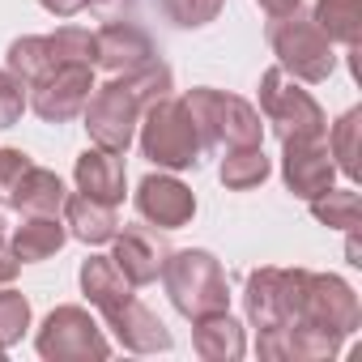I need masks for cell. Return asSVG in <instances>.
<instances>
[{
    "mask_svg": "<svg viewBox=\"0 0 362 362\" xmlns=\"http://www.w3.org/2000/svg\"><path fill=\"white\" fill-rule=\"evenodd\" d=\"M64 197H69L64 179H60L56 170L30 162V170L22 175V184L13 188L9 209H18V214H60V209H64Z\"/></svg>",
    "mask_w": 362,
    "mask_h": 362,
    "instance_id": "cell-21",
    "label": "cell"
},
{
    "mask_svg": "<svg viewBox=\"0 0 362 362\" xmlns=\"http://www.w3.org/2000/svg\"><path fill=\"white\" fill-rule=\"evenodd\" d=\"M22 273V260H18V252H13V243L0 235V286H13V277Z\"/></svg>",
    "mask_w": 362,
    "mask_h": 362,
    "instance_id": "cell-34",
    "label": "cell"
},
{
    "mask_svg": "<svg viewBox=\"0 0 362 362\" xmlns=\"http://www.w3.org/2000/svg\"><path fill=\"white\" fill-rule=\"evenodd\" d=\"M162 286H166L170 307L184 315V320H201V315H214V311H230L226 269L205 247L170 252L166 264H162Z\"/></svg>",
    "mask_w": 362,
    "mask_h": 362,
    "instance_id": "cell-2",
    "label": "cell"
},
{
    "mask_svg": "<svg viewBox=\"0 0 362 362\" xmlns=\"http://www.w3.org/2000/svg\"><path fill=\"white\" fill-rule=\"evenodd\" d=\"M260 119L277 132V141H324L328 115L303 81H294L281 64L260 73Z\"/></svg>",
    "mask_w": 362,
    "mask_h": 362,
    "instance_id": "cell-3",
    "label": "cell"
},
{
    "mask_svg": "<svg viewBox=\"0 0 362 362\" xmlns=\"http://www.w3.org/2000/svg\"><path fill=\"white\" fill-rule=\"evenodd\" d=\"M136 145H141V158H149L158 170H192L205 153V141L197 132L188 103L175 94H166L141 111Z\"/></svg>",
    "mask_w": 362,
    "mask_h": 362,
    "instance_id": "cell-1",
    "label": "cell"
},
{
    "mask_svg": "<svg viewBox=\"0 0 362 362\" xmlns=\"http://www.w3.org/2000/svg\"><path fill=\"white\" fill-rule=\"evenodd\" d=\"M5 69L30 90L35 81H43L52 69H60V60L52 56V43H47V35H22V39H13L9 43V52H5Z\"/></svg>",
    "mask_w": 362,
    "mask_h": 362,
    "instance_id": "cell-23",
    "label": "cell"
},
{
    "mask_svg": "<svg viewBox=\"0 0 362 362\" xmlns=\"http://www.w3.org/2000/svg\"><path fill=\"white\" fill-rule=\"evenodd\" d=\"M141 103L128 94V86L119 77L94 86L81 119H86V132H90V145L98 149H111V153H128V145L136 141V124H141Z\"/></svg>",
    "mask_w": 362,
    "mask_h": 362,
    "instance_id": "cell-8",
    "label": "cell"
},
{
    "mask_svg": "<svg viewBox=\"0 0 362 362\" xmlns=\"http://www.w3.org/2000/svg\"><path fill=\"white\" fill-rule=\"evenodd\" d=\"M47 43L60 64H94V30L86 26H60L56 35H47Z\"/></svg>",
    "mask_w": 362,
    "mask_h": 362,
    "instance_id": "cell-30",
    "label": "cell"
},
{
    "mask_svg": "<svg viewBox=\"0 0 362 362\" xmlns=\"http://www.w3.org/2000/svg\"><path fill=\"white\" fill-rule=\"evenodd\" d=\"M269 47L277 56V64L303 81V86H320L332 77L337 69V43H328V35L311 22V13H290V18H273L269 22Z\"/></svg>",
    "mask_w": 362,
    "mask_h": 362,
    "instance_id": "cell-5",
    "label": "cell"
},
{
    "mask_svg": "<svg viewBox=\"0 0 362 362\" xmlns=\"http://www.w3.org/2000/svg\"><path fill=\"white\" fill-rule=\"evenodd\" d=\"M73 179H77V192L103 201V205H119L124 192H128V166H124V153H111V149H81L77 162H73Z\"/></svg>",
    "mask_w": 362,
    "mask_h": 362,
    "instance_id": "cell-16",
    "label": "cell"
},
{
    "mask_svg": "<svg viewBox=\"0 0 362 362\" xmlns=\"http://www.w3.org/2000/svg\"><path fill=\"white\" fill-rule=\"evenodd\" d=\"M294 324H311V328L337 332L341 341L354 337L358 324H362V307H358L354 286L345 277H337V273H307L303 307H298V320Z\"/></svg>",
    "mask_w": 362,
    "mask_h": 362,
    "instance_id": "cell-9",
    "label": "cell"
},
{
    "mask_svg": "<svg viewBox=\"0 0 362 362\" xmlns=\"http://www.w3.org/2000/svg\"><path fill=\"white\" fill-rule=\"evenodd\" d=\"M260 5V13L273 22V18H290V13H298L303 9V0H256Z\"/></svg>",
    "mask_w": 362,
    "mask_h": 362,
    "instance_id": "cell-35",
    "label": "cell"
},
{
    "mask_svg": "<svg viewBox=\"0 0 362 362\" xmlns=\"http://www.w3.org/2000/svg\"><path fill=\"white\" fill-rule=\"evenodd\" d=\"M269 175H273V158L264 153V145L226 149V158H222V166H218V179H222L226 192H256Z\"/></svg>",
    "mask_w": 362,
    "mask_h": 362,
    "instance_id": "cell-22",
    "label": "cell"
},
{
    "mask_svg": "<svg viewBox=\"0 0 362 362\" xmlns=\"http://www.w3.org/2000/svg\"><path fill=\"white\" fill-rule=\"evenodd\" d=\"M64 226H69V239H81L86 247H103L115 239L119 230V218H115V205H103L86 192H69L64 197Z\"/></svg>",
    "mask_w": 362,
    "mask_h": 362,
    "instance_id": "cell-17",
    "label": "cell"
},
{
    "mask_svg": "<svg viewBox=\"0 0 362 362\" xmlns=\"http://www.w3.org/2000/svg\"><path fill=\"white\" fill-rule=\"evenodd\" d=\"M226 9V0H162V13L170 26L179 30H205L209 22H218Z\"/></svg>",
    "mask_w": 362,
    "mask_h": 362,
    "instance_id": "cell-28",
    "label": "cell"
},
{
    "mask_svg": "<svg viewBox=\"0 0 362 362\" xmlns=\"http://www.w3.org/2000/svg\"><path fill=\"white\" fill-rule=\"evenodd\" d=\"M39 5H43L52 18H77V13L90 5V0H39Z\"/></svg>",
    "mask_w": 362,
    "mask_h": 362,
    "instance_id": "cell-36",
    "label": "cell"
},
{
    "mask_svg": "<svg viewBox=\"0 0 362 362\" xmlns=\"http://www.w3.org/2000/svg\"><path fill=\"white\" fill-rule=\"evenodd\" d=\"M26 111V86L9 73V69H0V132L13 128Z\"/></svg>",
    "mask_w": 362,
    "mask_h": 362,
    "instance_id": "cell-32",
    "label": "cell"
},
{
    "mask_svg": "<svg viewBox=\"0 0 362 362\" xmlns=\"http://www.w3.org/2000/svg\"><path fill=\"white\" fill-rule=\"evenodd\" d=\"M281 179L298 201H315L320 192H328L337 179L328 141H281Z\"/></svg>",
    "mask_w": 362,
    "mask_h": 362,
    "instance_id": "cell-14",
    "label": "cell"
},
{
    "mask_svg": "<svg viewBox=\"0 0 362 362\" xmlns=\"http://www.w3.org/2000/svg\"><path fill=\"white\" fill-rule=\"evenodd\" d=\"M9 243L22 264H43L69 243V226L60 214H22V226H13Z\"/></svg>",
    "mask_w": 362,
    "mask_h": 362,
    "instance_id": "cell-18",
    "label": "cell"
},
{
    "mask_svg": "<svg viewBox=\"0 0 362 362\" xmlns=\"http://www.w3.org/2000/svg\"><path fill=\"white\" fill-rule=\"evenodd\" d=\"M311 22L328 35V43H341L349 52L362 39V0H315Z\"/></svg>",
    "mask_w": 362,
    "mask_h": 362,
    "instance_id": "cell-24",
    "label": "cell"
},
{
    "mask_svg": "<svg viewBox=\"0 0 362 362\" xmlns=\"http://www.w3.org/2000/svg\"><path fill=\"white\" fill-rule=\"evenodd\" d=\"M77 281H81L86 303H90V307H98V315H103V311H111V307H119L124 298H132V286H128V277L115 269V260H111V256H86V260H81Z\"/></svg>",
    "mask_w": 362,
    "mask_h": 362,
    "instance_id": "cell-20",
    "label": "cell"
},
{
    "mask_svg": "<svg viewBox=\"0 0 362 362\" xmlns=\"http://www.w3.org/2000/svg\"><path fill=\"white\" fill-rule=\"evenodd\" d=\"M103 320H107V328L115 332V341H119L128 354H166V349L175 345L170 328H166V324L158 320V311H149L136 294L124 298L119 307L103 311Z\"/></svg>",
    "mask_w": 362,
    "mask_h": 362,
    "instance_id": "cell-15",
    "label": "cell"
},
{
    "mask_svg": "<svg viewBox=\"0 0 362 362\" xmlns=\"http://www.w3.org/2000/svg\"><path fill=\"white\" fill-rule=\"evenodd\" d=\"M0 354H5V345H0Z\"/></svg>",
    "mask_w": 362,
    "mask_h": 362,
    "instance_id": "cell-38",
    "label": "cell"
},
{
    "mask_svg": "<svg viewBox=\"0 0 362 362\" xmlns=\"http://www.w3.org/2000/svg\"><path fill=\"white\" fill-rule=\"evenodd\" d=\"M0 235H5V218H0Z\"/></svg>",
    "mask_w": 362,
    "mask_h": 362,
    "instance_id": "cell-37",
    "label": "cell"
},
{
    "mask_svg": "<svg viewBox=\"0 0 362 362\" xmlns=\"http://www.w3.org/2000/svg\"><path fill=\"white\" fill-rule=\"evenodd\" d=\"M311 205V218L328 230H358V192L354 188H328Z\"/></svg>",
    "mask_w": 362,
    "mask_h": 362,
    "instance_id": "cell-26",
    "label": "cell"
},
{
    "mask_svg": "<svg viewBox=\"0 0 362 362\" xmlns=\"http://www.w3.org/2000/svg\"><path fill=\"white\" fill-rule=\"evenodd\" d=\"M153 56H158V47H153L149 30L136 22L119 18V22H107L103 30H94V69H103L111 77H128L141 64H149Z\"/></svg>",
    "mask_w": 362,
    "mask_h": 362,
    "instance_id": "cell-13",
    "label": "cell"
},
{
    "mask_svg": "<svg viewBox=\"0 0 362 362\" xmlns=\"http://www.w3.org/2000/svg\"><path fill=\"white\" fill-rule=\"evenodd\" d=\"M184 103L197 119V132H201L205 149H239V145H260L264 141L260 111L239 94L197 86V90L184 94Z\"/></svg>",
    "mask_w": 362,
    "mask_h": 362,
    "instance_id": "cell-4",
    "label": "cell"
},
{
    "mask_svg": "<svg viewBox=\"0 0 362 362\" xmlns=\"http://www.w3.org/2000/svg\"><path fill=\"white\" fill-rule=\"evenodd\" d=\"M307 273H311V269H277V264L252 269V273H247V286H243L247 324H252L256 332L290 328V324L298 320V307H303Z\"/></svg>",
    "mask_w": 362,
    "mask_h": 362,
    "instance_id": "cell-6",
    "label": "cell"
},
{
    "mask_svg": "<svg viewBox=\"0 0 362 362\" xmlns=\"http://www.w3.org/2000/svg\"><path fill=\"white\" fill-rule=\"evenodd\" d=\"M192 349H197L205 362H239V358L247 354L243 324H239L230 311L201 315V320H192Z\"/></svg>",
    "mask_w": 362,
    "mask_h": 362,
    "instance_id": "cell-19",
    "label": "cell"
},
{
    "mask_svg": "<svg viewBox=\"0 0 362 362\" xmlns=\"http://www.w3.org/2000/svg\"><path fill=\"white\" fill-rule=\"evenodd\" d=\"M35 349L47 362H103L111 354V341L103 337L98 320L77 307V303H60L56 311H47V320L35 332Z\"/></svg>",
    "mask_w": 362,
    "mask_h": 362,
    "instance_id": "cell-7",
    "label": "cell"
},
{
    "mask_svg": "<svg viewBox=\"0 0 362 362\" xmlns=\"http://www.w3.org/2000/svg\"><path fill=\"white\" fill-rule=\"evenodd\" d=\"M124 86H128V94L141 103V107H149V103H158V98H166L170 90H175V73H170V64L166 60H149V64H141L136 73H128V77H119Z\"/></svg>",
    "mask_w": 362,
    "mask_h": 362,
    "instance_id": "cell-27",
    "label": "cell"
},
{
    "mask_svg": "<svg viewBox=\"0 0 362 362\" xmlns=\"http://www.w3.org/2000/svg\"><path fill=\"white\" fill-rule=\"evenodd\" d=\"M358 132H362V107H349L332 128H328V153L337 162V170L345 179H358L362 175V162H358Z\"/></svg>",
    "mask_w": 362,
    "mask_h": 362,
    "instance_id": "cell-25",
    "label": "cell"
},
{
    "mask_svg": "<svg viewBox=\"0 0 362 362\" xmlns=\"http://www.w3.org/2000/svg\"><path fill=\"white\" fill-rule=\"evenodd\" d=\"M132 205H136L141 222L153 226V230H184L197 218V192L184 184V179H175V170L145 175L136 184Z\"/></svg>",
    "mask_w": 362,
    "mask_h": 362,
    "instance_id": "cell-11",
    "label": "cell"
},
{
    "mask_svg": "<svg viewBox=\"0 0 362 362\" xmlns=\"http://www.w3.org/2000/svg\"><path fill=\"white\" fill-rule=\"evenodd\" d=\"M30 153L26 149H13V145H5L0 149V205L9 209V201H13V188L22 184V175L30 170Z\"/></svg>",
    "mask_w": 362,
    "mask_h": 362,
    "instance_id": "cell-31",
    "label": "cell"
},
{
    "mask_svg": "<svg viewBox=\"0 0 362 362\" xmlns=\"http://www.w3.org/2000/svg\"><path fill=\"white\" fill-rule=\"evenodd\" d=\"M94 86H98L94 81V64H60L43 81H35L26 90V107L43 124H69V119H77L86 111Z\"/></svg>",
    "mask_w": 362,
    "mask_h": 362,
    "instance_id": "cell-10",
    "label": "cell"
},
{
    "mask_svg": "<svg viewBox=\"0 0 362 362\" xmlns=\"http://www.w3.org/2000/svg\"><path fill=\"white\" fill-rule=\"evenodd\" d=\"M86 9H94L103 22H119V18H132V9H136V0H90Z\"/></svg>",
    "mask_w": 362,
    "mask_h": 362,
    "instance_id": "cell-33",
    "label": "cell"
},
{
    "mask_svg": "<svg viewBox=\"0 0 362 362\" xmlns=\"http://www.w3.org/2000/svg\"><path fill=\"white\" fill-rule=\"evenodd\" d=\"M166 256H170V243H166L153 226H124V230H115V239H111V260H115V269L128 277L132 290L153 286V281L162 277Z\"/></svg>",
    "mask_w": 362,
    "mask_h": 362,
    "instance_id": "cell-12",
    "label": "cell"
},
{
    "mask_svg": "<svg viewBox=\"0 0 362 362\" xmlns=\"http://www.w3.org/2000/svg\"><path fill=\"white\" fill-rule=\"evenodd\" d=\"M30 328V298L13 286H0V345H18Z\"/></svg>",
    "mask_w": 362,
    "mask_h": 362,
    "instance_id": "cell-29",
    "label": "cell"
}]
</instances>
